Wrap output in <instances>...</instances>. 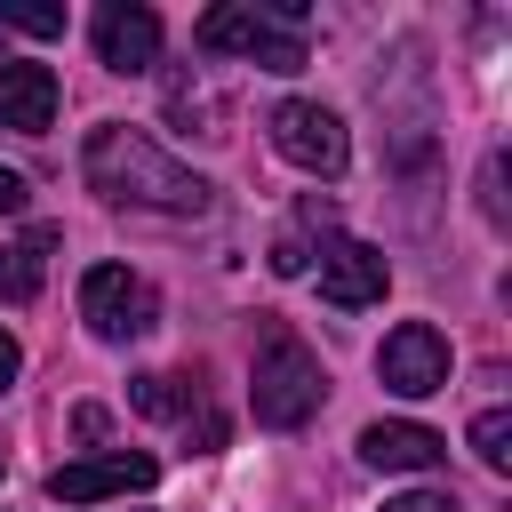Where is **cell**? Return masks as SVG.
Returning <instances> with one entry per match:
<instances>
[{
  "label": "cell",
  "mask_w": 512,
  "mask_h": 512,
  "mask_svg": "<svg viewBox=\"0 0 512 512\" xmlns=\"http://www.w3.org/2000/svg\"><path fill=\"white\" fill-rule=\"evenodd\" d=\"M16 208H24V176H16V168H0V216H16Z\"/></svg>",
  "instance_id": "ac0fdd59"
},
{
  "label": "cell",
  "mask_w": 512,
  "mask_h": 512,
  "mask_svg": "<svg viewBox=\"0 0 512 512\" xmlns=\"http://www.w3.org/2000/svg\"><path fill=\"white\" fill-rule=\"evenodd\" d=\"M80 176H88V192H104V200H120V208H160V216H200V208H208V184H200L184 160H168L144 128H120V120L88 128Z\"/></svg>",
  "instance_id": "6da1fadb"
},
{
  "label": "cell",
  "mask_w": 512,
  "mask_h": 512,
  "mask_svg": "<svg viewBox=\"0 0 512 512\" xmlns=\"http://www.w3.org/2000/svg\"><path fill=\"white\" fill-rule=\"evenodd\" d=\"M272 144H280V160H296L304 176H344V160H352L344 120H336L328 104H312V96L272 104Z\"/></svg>",
  "instance_id": "277c9868"
},
{
  "label": "cell",
  "mask_w": 512,
  "mask_h": 512,
  "mask_svg": "<svg viewBox=\"0 0 512 512\" xmlns=\"http://www.w3.org/2000/svg\"><path fill=\"white\" fill-rule=\"evenodd\" d=\"M376 376H384V392H400V400L448 392V336H440L432 320H400V328L384 336V352H376Z\"/></svg>",
  "instance_id": "5b68a950"
},
{
  "label": "cell",
  "mask_w": 512,
  "mask_h": 512,
  "mask_svg": "<svg viewBox=\"0 0 512 512\" xmlns=\"http://www.w3.org/2000/svg\"><path fill=\"white\" fill-rule=\"evenodd\" d=\"M48 248H56V224H32L24 240H0V304H32L40 296Z\"/></svg>",
  "instance_id": "7c38bea8"
},
{
  "label": "cell",
  "mask_w": 512,
  "mask_h": 512,
  "mask_svg": "<svg viewBox=\"0 0 512 512\" xmlns=\"http://www.w3.org/2000/svg\"><path fill=\"white\" fill-rule=\"evenodd\" d=\"M312 256H304V240H272V272H304Z\"/></svg>",
  "instance_id": "e0dca14e"
},
{
  "label": "cell",
  "mask_w": 512,
  "mask_h": 512,
  "mask_svg": "<svg viewBox=\"0 0 512 512\" xmlns=\"http://www.w3.org/2000/svg\"><path fill=\"white\" fill-rule=\"evenodd\" d=\"M128 408H136V416H152V424H168V416H184V408H192V392H184L176 376H136V384H128Z\"/></svg>",
  "instance_id": "4fadbf2b"
},
{
  "label": "cell",
  "mask_w": 512,
  "mask_h": 512,
  "mask_svg": "<svg viewBox=\"0 0 512 512\" xmlns=\"http://www.w3.org/2000/svg\"><path fill=\"white\" fill-rule=\"evenodd\" d=\"M152 480H160V464H152V456L112 448V456L56 464V472H48V496H56V504H96V496H136V488H152Z\"/></svg>",
  "instance_id": "52a82bcc"
},
{
  "label": "cell",
  "mask_w": 512,
  "mask_h": 512,
  "mask_svg": "<svg viewBox=\"0 0 512 512\" xmlns=\"http://www.w3.org/2000/svg\"><path fill=\"white\" fill-rule=\"evenodd\" d=\"M16 368H24V352H16V336H8V328H0V392H8V384H16Z\"/></svg>",
  "instance_id": "d6986e66"
},
{
  "label": "cell",
  "mask_w": 512,
  "mask_h": 512,
  "mask_svg": "<svg viewBox=\"0 0 512 512\" xmlns=\"http://www.w3.org/2000/svg\"><path fill=\"white\" fill-rule=\"evenodd\" d=\"M56 104H64V88H56L48 64H0V128L48 136L56 128Z\"/></svg>",
  "instance_id": "30bf717a"
},
{
  "label": "cell",
  "mask_w": 512,
  "mask_h": 512,
  "mask_svg": "<svg viewBox=\"0 0 512 512\" xmlns=\"http://www.w3.org/2000/svg\"><path fill=\"white\" fill-rule=\"evenodd\" d=\"M360 456H368L376 472H432V464L448 456V440H440L432 424H368V432H360Z\"/></svg>",
  "instance_id": "8fae6325"
},
{
  "label": "cell",
  "mask_w": 512,
  "mask_h": 512,
  "mask_svg": "<svg viewBox=\"0 0 512 512\" xmlns=\"http://www.w3.org/2000/svg\"><path fill=\"white\" fill-rule=\"evenodd\" d=\"M384 512H464V504H456L448 488H408V496H392Z\"/></svg>",
  "instance_id": "2e32d148"
},
{
  "label": "cell",
  "mask_w": 512,
  "mask_h": 512,
  "mask_svg": "<svg viewBox=\"0 0 512 512\" xmlns=\"http://www.w3.org/2000/svg\"><path fill=\"white\" fill-rule=\"evenodd\" d=\"M384 280H392L384 248H368V240H328V248H320V296H328L336 312L384 304Z\"/></svg>",
  "instance_id": "ba28073f"
},
{
  "label": "cell",
  "mask_w": 512,
  "mask_h": 512,
  "mask_svg": "<svg viewBox=\"0 0 512 512\" xmlns=\"http://www.w3.org/2000/svg\"><path fill=\"white\" fill-rule=\"evenodd\" d=\"M72 432L80 440H104V408H72Z\"/></svg>",
  "instance_id": "ffe728a7"
},
{
  "label": "cell",
  "mask_w": 512,
  "mask_h": 512,
  "mask_svg": "<svg viewBox=\"0 0 512 512\" xmlns=\"http://www.w3.org/2000/svg\"><path fill=\"white\" fill-rule=\"evenodd\" d=\"M152 288L128 272V264H88L80 272V320L96 328V336H144L152 328Z\"/></svg>",
  "instance_id": "8992f818"
},
{
  "label": "cell",
  "mask_w": 512,
  "mask_h": 512,
  "mask_svg": "<svg viewBox=\"0 0 512 512\" xmlns=\"http://www.w3.org/2000/svg\"><path fill=\"white\" fill-rule=\"evenodd\" d=\"M192 40L216 48V56H248V64H264V72H304V0H272V8H256V0H216V8L192 24Z\"/></svg>",
  "instance_id": "7a4b0ae2"
},
{
  "label": "cell",
  "mask_w": 512,
  "mask_h": 512,
  "mask_svg": "<svg viewBox=\"0 0 512 512\" xmlns=\"http://www.w3.org/2000/svg\"><path fill=\"white\" fill-rule=\"evenodd\" d=\"M96 64L104 72H152L160 64V16L136 0H104L96 8Z\"/></svg>",
  "instance_id": "9c48e42d"
},
{
  "label": "cell",
  "mask_w": 512,
  "mask_h": 512,
  "mask_svg": "<svg viewBox=\"0 0 512 512\" xmlns=\"http://www.w3.org/2000/svg\"><path fill=\"white\" fill-rule=\"evenodd\" d=\"M472 456H480L488 472L512 464V416H504V408H480V416H472Z\"/></svg>",
  "instance_id": "5bb4252c"
},
{
  "label": "cell",
  "mask_w": 512,
  "mask_h": 512,
  "mask_svg": "<svg viewBox=\"0 0 512 512\" xmlns=\"http://www.w3.org/2000/svg\"><path fill=\"white\" fill-rule=\"evenodd\" d=\"M0 24H16V32H32V40H56V32H64V8H56V0H0Z\"/></svg>",
  "instance_id": "9a60e30c"
},
{
  "label": "cell",
  "mask_w": 512,
  "mask_h": 512,
  "mask_svg": "<svg viewBox=\"0 0 512 512\" xmlns=\"http://www.w3.org/2000/svg\"><path fill=\"white\" fill-rule=\"evenodd\" d=\"M320 392H328V376H320V352H312L296 328L264 320V336H256V368H248L256 424H272V432H296V424L320 408Z\"/></svg>",
  "instance_id": "3957f363"
}]
</instances>
